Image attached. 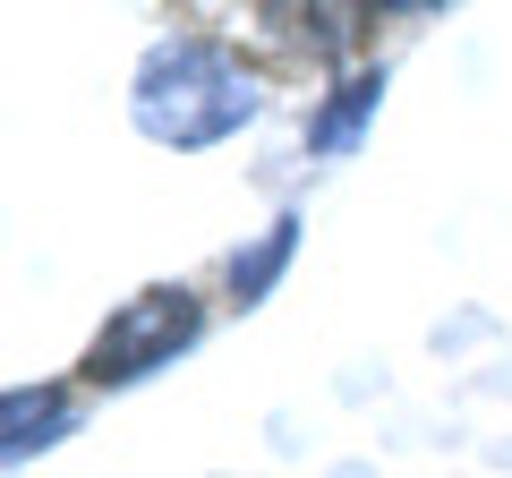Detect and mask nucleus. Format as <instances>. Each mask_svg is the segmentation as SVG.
I'll use <instances>...</instances> for the list:
<instances>
[]
</instances>
